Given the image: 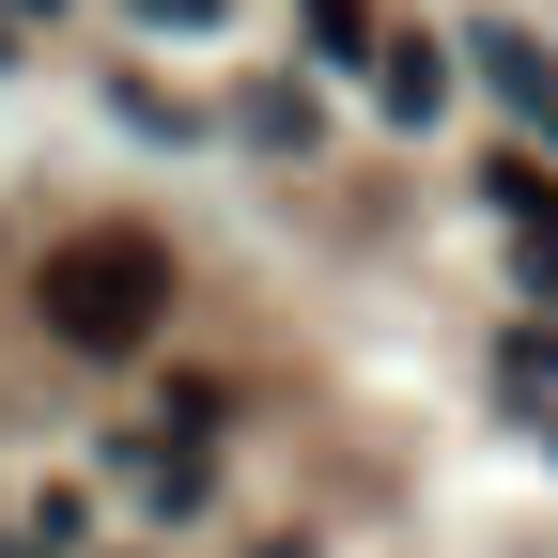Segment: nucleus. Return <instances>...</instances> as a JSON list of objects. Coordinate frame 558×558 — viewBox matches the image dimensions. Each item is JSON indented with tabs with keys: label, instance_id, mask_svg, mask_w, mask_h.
<instances>
[{
	"label": "nucleus",
	"instance_id": "20e7f679",
	"mask_svg": "<svg viewBox=\"0 0 558 558\" xmlns=\"http://www.w3.org/2000/svg\"><path fill=\"white\" fill-rule=\"evenodd\" d=\"M373 78H388V109L418 124V109H435V94H450V62H435V47H388V62H373Z\"/></svg>",
	"mask_w": 558,
	"mask_h": 558
},
{
	"label": "nucleus",
	"instance_id": "39448f33",
	"mask_svg": "<svg viewBox=\"0 0 558 558\" xmlns=\"http://www.w3.org/2000/svg\"><path fill=\"white\" fill-rule=\"evenodd\" d=\"M311 32H326V62H357L373 47V0H311Z\"/></svg>",
	"mask_w": 558,
	"mask_h": 558
},
{
	"label": "nucleus",
	"instance_id": "f03ea898",
	"mask_svg": "<svg viewBox=\"0 0 558 558\" xmlns=\"http://www.w3.org/2000/svg\"><path fill=\"white\" fill-rule=\"evenodd\" d=\"M497 218L527 233V264H558V171L543 156H497Z\"/></svg>",
	"mask_w": 558,
	"mask_h": 558
},
{
	"label": "nucleus",
	"instance_id": "0eeeda50",
	"mask_svg": "<svg viewBox=\"0 0 558 558\" xmlns=\"http://www.w3.org/2000/svg\"><path fill=\"white\" fill-rule=\"evenodd\" d=\"M16 16H47V0H16Z\"/></svg>",
	"mask_w": 558,
	"mask_h": 558
},
{
	"label": "nucleus",
	"instance_id": "f257e3e1",
	"mask_svg": "<svg viewBox=\"0 0 558 558\" xmlns=\"http://www.w3.org/2000/svg\"><path fill=\"white\" fill-rule=\"evenodd\" d=\"M32 295H47V341H78V357H140V341L171 326V248L140 233V218H109V233H62Z\"/></svg>",
	"mask_w": 558,
	"mask_h": 558
},
{
	"label": "nucleus",
	"instance_id": "7ed1b4c3",
	"mask_svg": "<svg viewBox=\"0 0 558 558\" xmlns=\"http://www.w3.org/2000/svg\"><path fill=\"white\" fill-rule=\"evenodd\" d=\"M481 78H497L512 109H543V124H558V62H543L527 32H481Z\"/></svg>",
	"mask_w": 558,
	"mask_h": 558
},
{
	"label": "nucleus",
	"instance_id": "423d86ee",
	"mask_svg": "<svg viewBox=\"0 0 558 558\" xmlns=\"http://www.w3.org/2000/svg\"><path fill=\"white\" fill-rule=\"evenodd\" d=\"M140 16H171V32H202V16H218V0H140Z\"/></svg>",
	"mask_w": 558,
	"mask_h": 558
}]
</instances>
